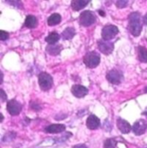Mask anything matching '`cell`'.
<instances>
[{"instance_id": "2e32d148", "label": "cell", "mask_w": 147, "mask_h": 148, "mask_svg": "<svg viewBox=\"0 0 147 148\" xmlns=\"http://www.w3.org/2000/svg\"><path fill=\"white\" fill-rule=\"evenodd\" d=\"M89 0H74L72 1V7L74 10L76 11H78L80 10L81 9L84 8L88 3H89Z\"/></svg>"}, {"instance_id": "8992f818", "label": "cell", "mask_w": 147, "mask_h": 148, "mask_svg": "<svg viewBox=\"0 0 147 148\" xmlns=\"http://www.w3.org/2000/svg\"><path fill=\"white\" fill-rule=\"evenodd\" d=\"M106 77H107L108 81L111 84H120V82L123 78V75H122V73L120 71L116 70V69H113L107 73Z\"/></svg>"}, {"instance_id": "30bf717a", "label": "cell", "mask_w": 147, "mask_h": 148, "mask_svg": "<svg viewBox=\"0 0 147 148\" xmlns=\"http://www.w3.org/2000/svg\"><path fill=\"white\" fill-rule=\"evenodd\" d=\"M72 93L74 97L77 98H82L88 94V89L80 84H75L72 88Z\"/></svg>"}, {"instance_id": "5bb4252c", "label": "cell", "mask_w": 147, "mask_h": 148, "mask_svg": "<svg viewBox=\"0 0 147 148\" xmlns=\"http://www.w3.org/2000/svg\"><path fill=\"white\" fill-rule=\"evenodd\" d=\"M46 52H47L49 54L55 56V55H58V54L61 52L62 47H61L60 45H59V44L48 45V46L46 47Z\"/></svg>"}, {"instance_id": "7c38bea8", "label": "cell", "mask_w": 147, "mask_h": 148, "mask_svg": "<svg viewBox=\"0 0 147 148\" xmlns=\"http://www.w3.org/2000/svg\"><path fill=\"white\" fill-rule=\"evenodd\" d=\"M66 130V126L62 124H52L45 128L46 133L48 134H59Z\"/></svg>"}, {"instance_id": "4316f807", "label": "cell", "mask_w": 147, "mask_h": 148, "mask_svg": "<svg viewBox=\"0 0 147 148\" xmlns=\"http://www.w3.org/2000/svg\"><path fill=\"white\" fill-rule=\"evenodd\" d=\"M98 12H99V14H100L102 16H105V12H104V11H103V10H100Z\"/></svg>"}, {"instance_id": "ba28073f", "label": "cell", "mask_w": 147, "mask_h": 148, "mask_svg": "<svg viewBox=\"0 0 147 148\" xmlns=\"http://www.w3.org/2000/svg\"><path fill=\"white\" fill-rule=\"evenodd\" d=\"M7 111L11 115H17L22 110V104L16 100H10L7 103Z\"/></svg>"}, {"instance_id": "7402d4cb", "label": "cell", "mask_w": 147, "mask_h": 148, "mask_svg": "<svg viewBox=\"0 0 147 148\" xmlns=\"http://www.w3.org/2000/svg\"><path fill=\"white\" fill-rule=\"evenodd\" d=\"M127 3L128 1H123V0H120V1H117L116 2V6L118 8H124L127 5Z\"/></svg>"}, {"instance_id": "3957f363", "label": "cell", "mask_w": 147, "mask_h": 148, "mask_svg": "<svg viewBox=\"0 0 147 148\" xmlns=\"http://www.w3.org/2000/svg\"><path fill=\"white\" fill-rule=\"evenodd\" d=\"M53 81L51 75L46 73H41L39 74V84H40V88L42 90L46 91L50 90L53 86Z\"/></svg>"}, {"instance_id": "83f0119b", "label": "cell", "mask_w": 147, "mask_h": 148, "mask_svg": "<svg viewBox=\"0 0 147 148\" xmlns=\"http://www.w3.org/2000/svg\"><path fill=\"white\" fill-rule=\"evenodd\" d=\"M145 91H146V92H147V87L146 88V89H145Z\"/></svg>"}, {"instance_id": "7a4b0ae2", "label": "cell", "mask_w": 147, "mask_h": 148, "mask_svg": "<svg viewBox=\"0 0 147 148\" xmlns=\"http://www.w3.org/2000/svg\"><path fill=\"white\" fill-rule=\"evenodd\" d=\"M83 63L87 67L95 68L100 63V55L96 52H89L83 58Z\"/></svg>"}, {"instance_id": "277c9868", "label": "cell", "mask_w": 147, "mask_h": 148, "mask_svg": "<svg viewBox=\"0 0 147 148\" xmlns=\"http://www.w3.org/2000/svg\"><path fill=\"white\" fill-rule=\"evenodd\" d=\"M79 22H80L81 25L85 26V27H89L96 22V16L91 11L85 10L80 15Z\"/></svg>"}, {"instance_id": "52a82bcc", "label": "cell", "mask_w": 147, "mask_h": 148, "mask_svg": "<svg viewBox=\"0 0 147 148\" xmlns=\"http://www.w3.org/2000/svg\"><path fill=\"white\" fill-rule=\"evenodd\" d=\"M97 46H98L99 50L106 55L110 54L113 50V43H112L109 40H105L103 39L98 40Z\"/></svg>"}, {"instance_id": "4fadbf2b", "label": "cell", "mask_w": 147, "mask_h": 148, "mask_svg": "<svg viewBox=\"0 0 147 148\" xmlns=\"http://www.w3.org/2000/svg\"><path fill=\"white\" fill-rule=\"evenodd\" d=\"M117 127L122 134H128L131 131V125L121 118L117 119Z\"/></svg>"}, {"instance_id": "d4e9b609", "label": "cell", "mask_w": 147, "mask_h": 148, "mask_svg": "<svg viewBox=\"0 0 147 148\" xmlns=\"http://www.w3.org/2000/svg\"><path fill=\"white\" fill-rule=\"evenodd\" d=\"M74 148H88V147L86 145H83V144H80V145H77L75 146Z\"/></svg>"}, {"instance_id": "44dd1931", "label": "cell", "mask_w": 147, "mask_h": 148, "mask_svg": "<svg viewBox=\"0 0 147 148\" xmlns=\"http://www.w3.org/2000/svg\"><path fill=\"white\" fill-rule=\"evenodd\" d=\"M116 141L113 139H108L104 142V148H115Z\"/></svg>"}, {"instance_id": "d6986e66", "label": "cell", "mask_w": 147, "mask_h": 148, "mask_svg": "<svg viewBox=\"0 0 147 148\" xmlns=\"http://www.w3.org/2000/svg\"><path fill=\"white\" fill-rule=\"evenodd\" d=\"M59 40V35L56 32L50 33L46 37L45 40L48 43V45H53L56 44Z\"/></svg>"}, {"instance_id": "484cf974", "label": "cell", "mask_w": 147, "mask_h": 148, "mask_svg": "<svg viewBox=\"0 0 147 148\" xmlns=\"http://www.w3.org/2000/svg\"><path fill=\"white\" fill-rule=\"evenodd\" d=\"M143 22H144V23L147 25V13L145 15V16H144V18H143Z\"/></svg>"}, {"instance_id": "6da1fadb", "label": "cell", "mask_w": 147, "mask_h": 148, "mask_svg": "<svg viewBox=\"0 0 147 148\" xmlns=\"http://www.w3.org/2000/svg\"><path fill=\"white\" fill-rule=\"evenodd\" d=\"M128 29L133 36H139L142 30L141 16L139 12H133L129 16Z\"/></svg>"}, {"instance_id": "603a6c76", "label": "cell", "mask_w": 147, "mask_h": 148, "mask_svg": "<svg viewBox=\"0 0 147 148\" xmlns=\"http://www.w3.org/2000/svg\"><path fill=\"white\" fill-rule=\"evenodd\" d=\"M0 34H1L0 35V40H7L9 38V34L7 32L3 31V30H1Z\"/></svg>"}, {"instance_id": "5b68a950", "label": "cell", "mask_w": 147, "mask_h": 148, "mask_svg": "<svg viewBox=\"0 0 147 148\" xmlns=\"http://www.w3.org/2000/svg\"><path fill=\"white\" fill-rule=\"evenodd\" d=\"M119 33V29L114 25H106L102 30V36L105 40H110Z\"/></svg>"}, {"instance_id": "ffe728a7", "label": "cell", "mask_w": 147, "mask_h": 148, "mask_svg": "<svg viewBox=\"0 0 147 148\" xmlns=\"http://www.w3.org/2000/svg\"><path fill=\"white\" fill-rule=\"evenodd\" d=\"M75 34H76V32H75V29L73 28H66L62 33V37L65 40H71L73 38Z\"/></svg>"}, {"instance_id": "ac0fdd59", "label": "cell", "mask_w": 147, "mask_h": 148, "mask_svg": "<svg viewBox=\"0 0 147 148\" xmlns=\"http://www.w3.org/2000/svg\"><path fill=\"white\" fill-rule=\"evenodd\" d=\"M138 52V58L141 62L146 63L147 62V49L145 47H137Z\"/></svg>"}, {"instance_id": "9a60e30c", "label": "cell", "mask_w": 147, "mask_h": 148, "mask_svg": "<svg viewBox=\"0 0 147 148\" xmlns=\"http://www.w3.org/2000/svg\"><path fill=\"white\" fill-rule=\"evenodd\" d=\"M24 24L29 29H35L37 26V24H38L37 18L33 15H29L25 19Z\"/></svg>"}, {"instance_id": "8fae6325", "label": "cell", "mask_w": 147, "mask_h": 148, "mask_svg": "<svg viewBox=\"0 0 147 148\" xmlns=\"http://www.w3.org/2000/svg\"><path fill=\"white\" fill-rule=\"evenodd\" d=\"M100 120L97 116H96L95 114H91L88 117L87 119V121H86V125H87V127L89 129H91V130H95V129H97L99 127H100Z\"/></svg>"}, {"instance_id": "e0dca14e", "label": "cell", "mask_w": 147, "mask_h": 148, "mask_svg": "<svg viewBox=\"0 0 147 148\" xmlns=\"http://www.w3.org/2000/svg\"><path fill=\"white\" fill-rule=\"evenodd\" d=\"M61 21V16L58 13H54V14H52L48 19H47V24L49 26H54V25H57L60 23Z\"/></svg>"}, {"instance_id": "9c48e42d", "label": "cell", "mask_w": 147, "mask_h": 148, "mask_svg": "<svg viewBox=\"0 0 147 148\" xmlns=\"http://www.w3.org/2000/svg\"><path fill=\"white\" fill-rule=\"evenodd\" d=\"M147 129V122L145 120H139L137 121L133 126V131L136 135L143 134Z\"/></svg>"}, {"instance_id": "cb8c5ba5", "label": "cell", "mask_w": 147, "mask_h": 148, "mask_svg": "<svg viewBox=\"0 0 147 148\" xmlns=\"http://www.w3.org/2000/svg\"><path fill=\"white\" fill-rule=\"evenodd\" d=\"M0 93H1V99H2V102H4L7 98V95L5 94L4 90H0Z\"/></svg>"}]
</instances>
